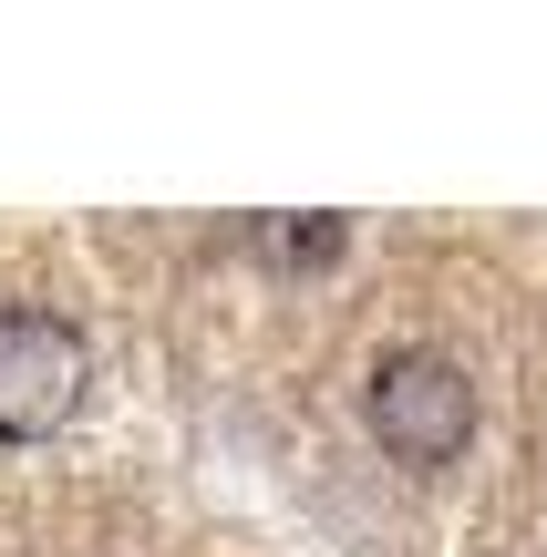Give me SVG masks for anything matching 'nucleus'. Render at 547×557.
Wrapping results in <instances>:
<instances>
[{
	"label": "nucleus",
	"mask_w": 547,
	"mask_h": 557,
	"mask_svg": "<svg viewBox=\"0 0 547 557\" xmlns=\"http://www.w3.org/2000/svg\"><path fill=\"white\" fill-rule=\"evenodd\" d=\"M83 403V331L52 310H0V444H41Z\"/></svg>",
	"instance_id": "nucleus-2"
},
{
	"label": "nucleus",
	"mask_w": 547,
	"mask_h": 557,
	"mask_svg": "<svg viewBox=\"0 0 547 557\" xmlns=\"http://www.w3.org/2000/svg\"><path fill=\"white\" fill-rule=\"evenodd\" d=\"M372 434H383V455L403 465H455L475 434V382L465 361L445 351H393L383 372H372Z\"/></svg>",
	"instance_id": "nucleus-1"
},
{
	"label": "nucleus",
	"mask_w": 547,
	"mask_h": 557,
	"mask_svg": "<svg viewBox=\"0 0 547 557\" xmlns=\"http://www.w3.org/2000/svg\"><path fill=\"white\" fill-rule=\"evenodd\" d=\"M259 248H269L279 269H331V259L351 248V227H341V218H269Z\"/></svg>",
	"instance_id": "nucleus-3"
}]
</instances>
